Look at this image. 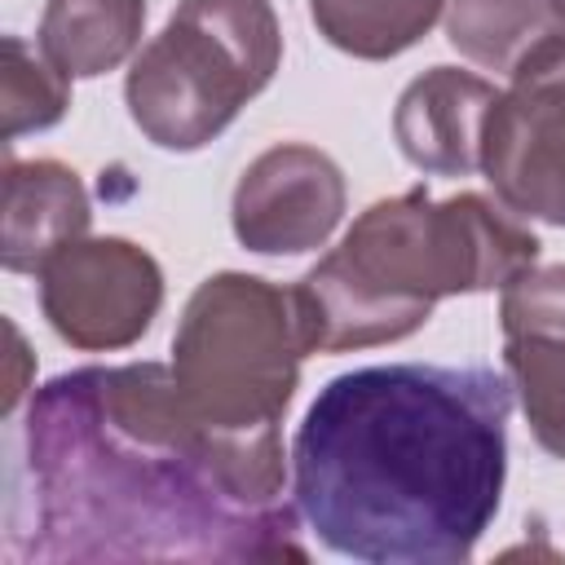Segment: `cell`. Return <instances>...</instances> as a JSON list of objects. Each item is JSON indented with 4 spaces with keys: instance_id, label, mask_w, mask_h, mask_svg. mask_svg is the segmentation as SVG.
Masks as SVG:
<instances>
[{
    "instance_id": "15",
    "label": "cell",
    "mask_w": 565,
    "mask_h": 565,
    "mask_svg": "<svg viewBox=\"0 0 565 565\" xmlns=\"http://www.w3.org/2000/svg\"><path fill=\"white\" fill-rule=\"evenodd\" d=\"M66 110H71V75H62L22 35H4V62H0L4 141H18L22 132H44Z\"/></svg>"
},
{
    "instance_id": "16",
    "label": "cell",
    "mask_w": 565,
    "mask_h": 565,
    "mask_svg": "<svg viewBox=\"0 0 565 565\" xmlns=\"http://www.w3.org/2000/svg\"><path fill=\"white\" fill-rule=\"evenodd\" d=\"M13 331V380H9V397H4V411L13 415V406H18V397L26 393V384H22V366H26V349H22V331L18 327H9Z\"/></svg>"
},
{
    "instance_id": "6",
    "label": "cell",
    "mask_w": 565,
    "mask_h": 565,
    "mask_svg": "<svg viewBox=\"0 0 565 565\" xmlns=\"http://www.w3.org/2000/svg\"><path fill=\"white\" fill-rule=\"evenodd\" d=\"M481 172L516 216L565 225V31L539 44L494 97Z\"/></svg>"
},
{
    "instance_id": "10",
    "label": "cell",
    "mask_w": 565,
    "mask_h": 565,
    "mask_svg": "<svg viewBox=\"0 0 565 565\" xmlns=\"http://www.w3.org/2000/svg\"><path fill=\"white\" fill-rule=\"evenodd\" d=\"M499 88L459 66H428L393 106V137L406 163L433 177H468L481 168V132Z\"/></svg>"
},
{
    "instance_id": "3",
    "label": "cell",
    "mask_w": 565,
    "mask_h": 565,
    "mask_svg": "<svg viewBox=\"0 0 565 565\" xmlns=\"http://www.w3.org/2000/svg\"><path fill=\"white\" fill-rule=\"evenodd\" d=\"M539 234L486 194L433 199L424 185L380 199L291 291L309 353H349L415 335L437 300L503 291L539 265Z\"/></svg>"
},
{
    "instance_id": "17",
    "label": "cell",
    "mask_w": 565,
    "mask_h": 565,
    "mask_svg": "<svg viewBox=\"0 0 565 565\" xmlns=\"http://www.w3.org/2000/svg\"><path fill=\"white\" fill-rule=\"evenodd\" d=\"M552 9H556V18H561V26H565V0H552Z\"/></svg>"
},
{
    "instance_id": "7",
    "label": "cell",
    "mask_w": 565,
    "mask_h": 565,
    "mask_svg": "<svg viewBox=\"0 0 565 565\" xmlns=\"http://www.w3.org/2000/svg\"><path fill=\"white\" fill-rule=\"evenodd\" d=\"M35 278L49 327L84 353L137 344L163 305L159 260L119 234H84L66 243L44 260Z\"/></svg>"
},
{
    "instance_id": "12",
    "label": "cell",
    "mask_w": 565,
    "mask_h": 565,
    "mask_svg": "<svg viewBox=\"0 0 565 565\" xmlns=\"http://www.w3.org/2000/svg\"><path fill=\"white\" fill-rule=\"evenodd\" d=\"M146 0H49L40 18V53L71 79H93L137 57Z\"/></svg>"
},
{
    "instance_id": "4",
    "label": "cell",
    "mask_w": 565,
    "mask_h": 565,
    "mask_svg": "<svg viewBox=\"0 0 565 565\" xmlns=\"http://www.w3.org/2000/svg\"><path fill=\"white\" fill-rule=\"evenodd\" d=\"M309 358L291 287L256 274L203 278L172 335V375L194 419L230 446H282V415Z\"/></svg>"
},
{
    "instance_id": "14",
    "label": "cell",
    "mask_w": 565,
    "mask_h": 565,
    "mask_svg": "<svg viewBox=\"0 0 565 565\" xmlns=\"http://www.w3.org/2000/svg\"><path fill=\"white\" fill-rule=\"evenodd\" d=\"M450 0H309L318 35L362 62H388L419 44Z\"/></svg>"
},
{
    "instance_id": "5",
    "label": "cell",
    "mask_w": 565,
    "mask_h": 565,
    "mask_svg": "<svg viewBox=\"0 0 565 565\" xmlns=\"http://www.w3.org/2000/svg\"><path fill=\"white\" fill-rule=\"evenodd\" d=\"M282 31L269 0H181L163 31L137 49L124 102L159 150H203L269 88Z\"/></svg>"
},
{
    "instance_id": "2",
    "label": "cell",
    "mask_w": 565,
    "mask_h": 565,
    "mask_svg": "<svg viewBox=\"0 0 565 565\" xmlns=\"http://www.w3.org/2000/svg\"><path fill=\"white\" fill-rule=\"evenodd\" d=\"M508 371L358 366L318 388L296 441V508L322 547L366 565H463L508 481Z\"/></svg>"
},
{
    "instance_id": "8",
    "label": "cell",
    "mask_w": 565,
    "mask_h": 565,
    "mask_svg": "<svg viewBox=\"0 0 565 565\" xmlns=\"http://www.w3.org/2000/svg\"><path fill=\"white\" fill-rule=\"evenodd\" d=\"M344 172L340 163L305 141H278L256 154L230 203L234 238L256 256L318 252L344 221Z\"/></svg>"
},
{
    "instance_id": "13",
    "label": "cell",
    "mask_w": 565,
    "mask_h": 565,
    "mask_svg": "<svg viewBox=\"0 0 565 565\" xmlns=\"http://www.w3.org/2000/svg\"><path fill=\"white\" fill-rule=\"evenodd\" d=\"M552 0H450L446 40L459 57L481 71L512 75L539 44L561 35Z\"/></svg>"
},
{
    "instance_id": "1",
    "label": "cell",
    "mask_w": 565,
    "mask_h": 565,
    "mask_svg": "<svg viewBox=\"0 0 565 565\" xmlns=\"http://www.w3.org/2000/svg\"><path fill=\"white\" fill-rule=\"evenodd\" d=\"M31 561L305 556L300 508L243 494L172 366H79L35 388L22 424Z\"/></svg>"
},
{
    "instance_id": "9",
    "label": "cell",
    "mask_w": 565,
    "mask_h": 565,
    "mask_svg": "<svg viewBox=\"0 0 565 565\" xmlns=\"http://www.w3.org/2000/svg\"><path fill=\"white\" fill-rule=\"evenodd\" d=\"M503 371L534 441L565 459V265H530L499 296Z\"/></svg>"
},
{
    "instance_id": "11",
    "label": "cell",
    "mask_w": 565,
    "mask_h": 565,
    "mask_svg": "<svg viewBox=\"0 0 565 565\" xmlns=\"http://www.w3.org/2000/svg\"><path fill=\"white\" fill-rule=\"evenodd\" d=\"M93 221L88 190L62 159L4 154V207H0V265L9 274H40L53 252L84 238Z\"/></svg>"
}]
</instances>
